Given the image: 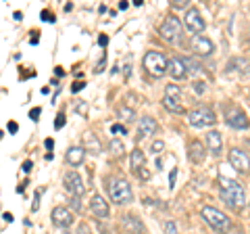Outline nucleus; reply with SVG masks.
Here are the masks:
<instances>
[{"mask_svg":"<svg viewBox=\"0 0 250 234\" xmlns=\"http://www.w3.org/2000/svg\"><path fill=\"white\" fill-rule=\"evenodd\" d=\"M44 144H46V149H48V151H52V146H54V142H52V140H50V138H48V140H46V142H44Z\"/></svg>","mask_w":250,"mask_h":234,"instance_id":"obj_45","label":"nucleus"},{"mask_svg":"<svg viewBox=\"0 0 250 234\" xmlns=\"http://www.w3.org/2000/svg\"><path fill=\"white\" fill-rule=\"evenodd\" d=\"M188 2H190V0H173L171 6H173V9H188Z\"/></svg>","mask_w":250,"mask_h":234,"instance_id":"obj_30","label":"nucleus"},{"mask_svg":"<svg viewBox=\"0 0 250 234\" xmlns=\"http://www.w3.org/2000/svg\"><path fill=\"white\" fill-rule=\"evenodd\" d=\"M144 163H146V157H144V153L140 151V149H134L131 151V169L138 171L140 167H144Z\"/></svg>","mask_w":250,"mask_h":234,"instance_id":"obj_23","label":"nucleus"},{"mask_svg":"<svg viewBox=\"0 0 250 234\" xmlns=\"http://www.w3.org/2000/svg\"><path fill=\"white\" fill-rule=\"evenodd\" d=\"M111 132L113 134H125L127 136V130H125V126H121V123H115V126L111 128Z\"/></svg>","mask_w":250,"mask_h":234,"instance_id":"obj_31","label":"nucleus"},{"mask_svg":"<svg viewBox=\"0 0 250 234\" xmlns=\"http://www.w3.org/2000/svg\"><path fill=\"white\" fill-rule=\"evenodd\" d=\"M127 6H129L127 0H121V2H119V9H121V11H125V9H127Z\"/></svg>","mask_w":250,"mask_h":234,"instance_id":"obj_44","label":"nucleus"},{"mask_svg":"<svg viewBox=\"0 0 250 234\" xmlns=\"http://www.w3.org/2000/svg\"><path fill=\"white\" fill-rule=\"evenodd\" d=\"M106 42H108V38H106L104 34H100V38H98V44H100V46H106Z\"/></svg>","mask_w":250,"mask_h":234,"instance_id":"obj_40","label":"nucleus"},{"mask_svg":"<svg viewBox=\"0 0 250 234\" xmlns=\"http://www.w3.org/2000/svg\"><path fill=\"white\" fill-rule=\"evenodd\" d=\"M188 121H190L192 128H207V126H213V123L217 121V117L213 113V109L198 107V109H194V111H190Z\"/></svg>","mask_w":250,"mask_h":234,"instance_id":"obj_6","label":"nucleus"},{"mask_svg":"<svg viewBox=\"0 0 250 234\" xmlns=\"http://www.w3.org/2000/svg\"><path fill=\"white\" fill-rule=\"evenodd\" d=\"M207 146H208V151L213 153V155H219L223 149V140H221V134L219 132H208V136H207Z\"/></svg>","mask_w":250,"mask_h":234,"instance_id":"obj_20","label":"nucleus"},{"mask_svg":"<svg viewBox=\"0 0 250 234\" xmlns=\"http://www.w3.org/2000/svg\"><path fill=\"white\" fill-rule=\"evenodd\" d=\"M165 96H171V98H179V88L175 84H169L165 88Z\"/></svg>","mask_w":250,"mask_h":234,"instance_id":"obj_26","label":"nucleus"},{"mask_svg":"<svg viewBox=\"0 0 250 234\" xmlns=\"http://www.w3.org/2000/svg\"><path fill=\"white\" fill-rule=\"evenodd\" d=\"M65 159H67L69 165H82L83 159H85V149L83 146H71V149L67 151Z\"/></svg>","mask_w":250,"mask_h":234,"instance_id":"obj_19","label":"nucleus"},{"mask_svg":"<svg viewBox=\"0 0 250 234\" xmlns=\"http://www.w3.org/2000/svg\"><path fill=\"white\" fill-rule=\"evenodd\" d=\"M19 130V126H17V123H15V121H11L9 123V132H11V134H15V132H17Z\"/></svg>","mask_w":250,"mask_h":234,"instance_id":"obj_42","label":"nucleus"},{"mask_svg":"<svg viewBox=\"0 0 250 234\" xmlns=\"http://www.w3.org/2000/svg\"><path fill=\"white\" fill-rule=\"evenodd\" d=\"M144 69L154 77H163L165 73H169V61L163 57V52L150 50L144 54Z\"/></svg>","mask_w":250,"mask_h":234,"instance_id":"obj_3","label":"nucleus"},{"mask_svg":"<svg viewBox=\"0 0 250 234\" xmlns=\"http://www.w3.org/2000/svg\"><path fill=\"white\" fill-rule=\"evenodd\" d=\"M194 90H196L198 94H202V92L207 90V84L205 82H196V84H194Z\"/></svg>","mask_w":250,"mask_h":234,"instance_id":"obj_34","label":"nucleus"},{"mask_svg":"<svg viewBox=\"0 0 250 234\" xmlns=\"http://www.w3.org/2000/svg\"><path fill=\"white\" fill-rule=\"evenodd\" d=\"M163 107L167 109L171 113H184V107L179 103V98H171V96H165L163 98Z\"/></svg>","mask_w":250,"mask_h":234,"instance_id":"obj_21","label":"nucleus"},{"mask_svg":"<svg viewBox=\"0 0 250 234\" xmlns=\"http://www.w3.org/2000/svg\"><path fill=\"white\" fill-rule=\"evenodd\" d=\"M207 157V146L198 142V140H192L190 146H188V159L192 163H202Z\"/></svg>","mask_w":250,"mask_h":234,"instance_id":"obj_13","label":"nucleus"},{"mask_svg":"<svg viewBox=\"0 0 250 234\" xmlns=\"http://www.w3.org/2000/svg\"><path fill=\"white\" fill-rule=\"evenodd\" d=\"M62 184H65V190L71 194V197H82L83 190H85V186L82 182V176L77 174V171H67Z\"/></svg>","mask_w":250,"mask_h":234,"instance_id":"obj_9","label":"nucleus"},{"mask_svg":"<svg viewBox=\"0 0 250 234\" xmlns=\"http://www.w3.org/2000/svg\"><path fill=\"white\" fill-rule=\"evenodd\" d=\"M159 34L163 40H167V42H179V38H182V21H179L175 15H169L165 23L161 25Z\"/></svg>","mask_w":250,"mask_h":234,"instance_id":"obj_7","label":"nucleus"},{"mask_svg":"<svg viewBox=\"0 0 250 234\" xmlns=\"http://www.w3.org/2000/svg\"><path fill=\"white\" fill-rule=\"evenodd\" d=\"M29 117H31V119H34V121H36L38 117H40V109H38V107H36V109H31V111H29Z\"/></svg>","mask_w":250,"mask_h":234,"instance_id":"obj_38","label":"nucleus"},{"mask_svg":"<svg viewBox=\"0 0 250 234\" xmlns=\"http://www.w3.org/2000/svg\"><path fill=\"white\" fill-rule=\"evenodd\" d=\"M202 217H205V222H207L215 232H219V234H228V232L231 230L229 217L225 215L223 211L215 209V207H202Z\"/></svg>","mask_w":250,"mask_h":234,"instance_id":"obj_2","label":"nucleus"},{"mask_svg":"<svg viewBox=\"0 0 250 234\" xmlns=\"http://www.w3.org/2000/svg\"><path fill=\"white\" fill-rule=\"evenodd\" d=\"M121 224H123V228L125 230H129V232H134V234H146V228H144V224L138 220L136 215H125L121 217Z\"/></svg>","mask_w":250,"mask_h":234,"instance_id":"obj_18","label":"nucleus"},{"mask_svg":"<svg viewBox=\"0 0 250 234\" xmlns=\"http://www.w3.org/2000/svg\"><path fill=\"white\" fill-rule=\"evenodd\" d=\"M223 117H225V123L233 130H248V126H250L246 113L242 111V107H238V105L223 107Z\"/></svg>","mask_w":250,"mask_h":234,"instance_id":"obj_4","label":"nucleus"},{"mask_svg":"<svg viewBox=\"0 0 250 234\" xmlns=\"http://www.w3.org/2000/svg\"><path fill=\"white\" fill-rule=\"evenodd\" d=\"M108 194H111L113 203H117V205H125V203H129L131 199H134V194H131V186L125 180H119V178L108 182Z\"/></svg>","mask_w":250,"mask_h":234,"instance_id":"obj_5","label":"nucleus"},{"mask_svg":"<svg viewBox=\"0 0 250 234\" xmlns=\"http://www.w3.org/2000/svg\"><path fill=\"white\" fill-rule=\"evenodd\" d=\"M175 180H177V167H173L171 174H169V186L171 188H175Z\"/></svg>","mask_w":250,"mask_h":234,"instance_id":"obj_33","label":"nucleus"},{"mask_svg":"<svg viewBox=\"0 0 250 234\" xmlns=\"http://www.w3.org/2000/svg\"><path fill=\"white\" fill-rule=\"evenodd\" d=\"M44 190H36V194H34V205H31V209H34V211H38V209H40V194H42Z\"/></svg>","mask_w":250,"mask_h":234,"instance_id":"obj_29","label":"nucleus"},{"mask_svg":"<svg viewBox=\"0 0 250 234\" xmlns=\"http://www.w3.org/2000/svg\"><path fill=\"white\" fill-rule=\"evenodd\" d=\"M54 73H57L59 77H62V75H65V71H62V69H61V67H57V69H54Z\"/></svg>","mask_w":250,"mask_h":234,"instance_id":"obj_46","label":"nucleus"},{"mask_svg":"<svg viewBox=\"0 0 250 234\" xmlns=\"http://www.w3.org/2000/svg\"><path fill=\"white\" fill-rule=\"evenodd\" d=\"M2 217H4V222H13V213H9V211H4Z\"/></svg>","mask_w":250,"mask_h":234,"instance_id":"obj_43","label":"nucleus"},{"mask_svg":"<svg viewBox=\"0 0 250 234\" xmlns=\"http://www.w3.org/2000/svg\"><path fill=\"white\" fill-rule=\"evenodd\" d=\"M221 186H219V192H221V199L228 203L229 207L233 209H240L246 205V192H244V186L236 180H229V178H221Z\"/></svg>","mask_w":250,"mask_h":234,"instance_id":"obj_1","label":"nucleus"},{"mask_svg":"<svg viewBox=\"0 0 250 234\" xmlns=\"http://www.w3.org/2000/svg\"><path fill=\"white\" fill-rule=\"evenodd\" d=\"M71 207L75 209V211H80V209H82V203H80V197H71Z\"/></svg>","mask_w":250,"mask_h":234,"instance_id":"obj_35","label":"nucleus"},{"mask_svg":"<svg viewBox=\"0 0 250 234\" xmlns=\"http://www.w3.org/2000/svg\"><path fill=\"white\" fill-rule=\"evenodd\" d=\"M108 151H111L115 157H121V155L125 153V146H123V142L121 140H117V138H113L111 142H108Z\"/></svg>","mask_w":250,"mask_h":234,"instance_id":"obj_25","label":"nucleus"},{"mask_svg":"<svg viewBox=\"0 0 250 234\" xmlns=\"http://www.w3.org/2000/svg\"><path fill=\"white\" fill-rule=\"evenodd\" d=\"M163 230H165V234H179L175 222H171V220H167L165 224H163Z\"/></svg>","mask_w":250,"mask_h":234,"instance_id":"obj_27","label":"nucleus"},{"mask_svg":"<svg viewBox=\"0 0 250 234\" xmlns=\"http://www.w3.org/2000/svg\"><path fill=\"white\" fill-rule=\"evenodd\" d=\"M50 217H52V224L59 226V228H69L73 224V213L65 207H54Z\"/></svg>","mask_w":250,"mask_h":234,"instance_id":"obj_12","label":"nucleus"},{"mask_svg":"<svg viewBox=\"0 0 250 234\" xmlns=\"http://www.w3.org/2000/svg\"><path fill=\"white\" fill-rule=\"evenodd\" d=\"M190 46H192L194 52L200 54V57H208V54H213V50H215V44L210 42L207 36H194Z\"/></svg>","mask_w":250,"mask_h":234,"instance_id":"obj_11","label":"nucleus"},{"mask_svg":"<svg viewBox=\"0 0 250 234\" xmlns=\"http://www.w3.org/2000/svg\"><path fill=\"white\" fill-rule=\"evenodd\" d=\"M140 178H144V180H148V178H150V174H148V171H140Z\"/></svg>","mask_w":250,"mask_h":234,"instance_id":"obj_47","label":"nucleus"},{"mask_svg":"<svg viewBox=\"0 0 250 234\" xmlns=\"http://www.w3.org/2000/svg\"><path fill=\"white\" fill-rule=\"evenodd\" d=\"M62 126H65V115H62V113H59L57 117H54V128H57V130H61Z\"/></svg>","mask_w":250,"mask_h":234,"instance_id":"obj_28","label":"nucleus"},{"mask_svg":"<svg viewBox=\"0 0 250 234\" xmlns=\"http://www.w3.org/2000/svg\"><path fill=\"white\" fill-rule=\"evenodd\" d=\"M156 130H159V123H156L152 117H142L138 123V138H148L154 136Z\"/></svg>","mask_w":250,"mask_h":234,"instance_id":"obj_14","label":"nucleus"},{"mask_svg":"<svg viewBox=\"0 0 250 234\" xmlns=\"http://www.w3.org/2000/svg\"><path fill=\"white\" fill-rule=\"evenodd\" d=\"M163 149H165V142H163V140H154L152 142V153H161Z\"/></svg>","mask_w":250,"mask_h":234,"instance_id":"obj_32","label":"nucleus"},{"mask_svg":"<svg viewBox=\"0 0 250 234\" xmlns=\"http://www.w3.org/2000/svg\"><path fill=\"white\" fill-rule=\"evenodd\" d=\"M182 61H184V65H186V69H188V73L198 75V73L202 71V65H200V63H196V61H194L192 57H184Z\"/></svg>","mask_w":250,"mask_h":234,"instance_id":"obj_24","label":"nucleus"},{"mask_svg":"<svg viewBox=\"0 0 250 234\" xmlns=\"http://www.w3.org/2000/svg\"><path fill=\"white\" fill-rule=\"evenodd\" d=\"M42 19H44V21H54V19H52V15H50L48 11H42Z\"/></svg>","mask_w":250,"mask_h":234,"instance_id":"obj_41","label":"nucleus"},{"mask_svg":"<svg viewBox=\"0 0 250 234\" xmlns=\"http://www.w3.org/2000/svg\"><path fill=\"white\" fill-rule=\"evenodd\" d=\"M75 234H92V232H90V228H88V226H85V224H82L80 228H77V232H75Z\"/></svg>","mask_w":250,"mask_h":234,"instance_id":"obj_37","label":"nucleus"},{"mask_svg":"<svg viewBox=\"0 0 250 234\" xmlns=\"http://www.w3.org/2000/svg\"><path fill=\"white\" fill-rule=\"evenodd\" d=\"M90 207H92V213L96 217H100V220L108 217V203L100 197V194H94L92 201H90Z\"/></svg>","mask_w":250,"mask_h":234,"instance_id":"obj_15","label":"nucleus"},{"mask_svg":"<svg viewBox=\"0 0 250 234\" xmlns=\"http://www.w3.org/2000/svg\"><path fill=\"white\" fill-rule=\"evenodd\" d=\"M83 140V149L85 153H92V155H100L103 153V144H100V140L92 134V132H85V134L82 136Z\"/></svg>","mask_w":250,"mask_h":234,"instance_id":"obj_16","label":"nucleus"},{"mask_svg":"<svg viewBox=\"0 0 250 234\" xmlns=\"http://www.w3.org/2000/svg\"><path fill=\"white\" fill-rule=\"evenodd\" d=\"M117 115H119V119H123L125 123H131V121H136V111L131 107H125L121 105L119 109H117Z\"/></svg>","mask_w":250,"mask_h":234,"instance_id":"obj_22","label":"nucleus"},{"mask_svg":"<svg viewBox=\"0 0 250 234\" xmlns=\"http://www.w3.org/2000/svg\"><path fill=\"white\" fill-rule=\"evenodd\" d=\"M83 82H73V86H71V90H73V94H75V92H80V90H83Z\"/></svg>","mask_w":250,"mask_h":234,"instance_id":"obj_36","label":"nucleus"},{"mask_svg":"<svg viewBox=\"0 0 250 234\" xmlns=\"http://www.w3.org/2000/svg\"><path fill=\"white\" fill-rule=\"evenodd\" d=\"M184 25L190 34H200L202 29L207 27L205 19H202V15L198 9H188L186 11V17H184Z\"/></svg>","mask_w":250,"mask_h":234,"instance_id":"obj_8","label":"nucleus"},{"mask_svg":"<svg viewBox=\"0 0 250 234\" xmlns=\"http://www.w3.org/2000/svg\"><path fill=\"white\" fill-rule=\"evenodd\" d=\"M31 165H34V163H31V161H25V163H23V174H29V171H31Z\"/></svg>","mask_w":250,"mask_h":234,"instance_id":"obj_39","label":"nucleus"},{"mask_svg":"<svg viewBox=\"0 0 250 234\" xmlns=\"http://www.w3.org/2000/svg\"><path fill=\"white\" fill-rule=\"evenodd\" d=\"M229 163L233 165V169L240 171V174H248L250 171V159L244 151L240 149H231L229 151Z\"/></svg>","mask_w":250,"mask_h":234,"instance_id":"obj_10","label":"nucleus"},{"mask_svg":"<svg viewBox=\"0 0 250 234\" xmlns=\"http://www.w3.org/2000/svg\"><path fill=\"white\" fill-rule=\"evenodd\" d=\"M169 73H171V77H173V80H184V77L188 75V69H186V65H184V61L177 59V57L169 59Z\"/></svg>","mask_w":250,"mask_h":234,"instance_id":"obj_17","label":"nucleus"}]
</instances>
